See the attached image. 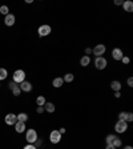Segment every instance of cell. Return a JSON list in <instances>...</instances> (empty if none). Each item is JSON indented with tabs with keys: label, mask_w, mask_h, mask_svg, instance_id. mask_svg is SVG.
<instances>
[{
	"label": "cell",
	"mask_w": 133,
	"mask_h": 149,
	"mask_svg": "<svg viewBox=\"0 0 133 149\" xmlns=\"http://www.w3.org/2000/svg\"><path fill=\"white\" fill-rule=\"evenodd\" d=\"M12 81H15L16 84H20V82L26 81V72L23 69H16L15 72H13Z\"/></svg>",
	"instance_id": "1"
},
{
	"label": "cell",
	"mask_w": 133,
	"mask_h": 149,
	"mask_svg": "<svg viewBox=\"0 0 133 149\" xmlns=\"http://www.w3.org/2000/svg\"><path fill=\"white\" fill-rule=\"evenodd\" d=\"M128 129V123L124 120H117L116 125H114V130L117 132V133H125Z\"/></svg>",
	"instance_id": "2"
},
{
	"label": "cell",
	"mask_w": 133,
	"mask_h": 149,
	"mask_svg": "<svg viewBox=\"0 0 133 149\" xmlns=\"http://www.w3.org/2000/svg\"><path fill=\"white\" fill-rule=\"evenodd\" d=\"M51 32H52V28H51V26H48V24H43V26H40L37 29V33L40 37H45V36L51 35Z\"/></svg>",
	"instance_id": "3"
},
{
	"label": "cell",
	"mask_w": 133,
	"mask_h": 149,
	"mask_svg": "<svg viewBox=\"0 0 133 149\" xmlns=\"http://www.w3.org/2000/svg\"><path fill=\"white\" fill-rule=\"evenodd\" d=\"M26 140L28 141V144H33L37 140V132L35 129L26 130Z\"/></svg>",
	"instance_id": "4"
},
{
	"label": "cell",
	"mask_w": 133,
	"mask_h": 149,
	"mask_svg": "<svg viewBox=\"0 0 133 149\" xmlns=\"http://www.w3.org/2000/svg\"><path fill=\"white\" fill-rule=\"evenodd\" d=\"M107 65H108V61H107V59H105L104 56H101V57H96L95 59V67L97 68V69H105L107 68Z\"/></svg>",
	"instance_id": "5"
},
{
	"label": "cell",
	"mask_w": 133,
	"mask_h": 149,
	"mask_svg": "<svg viewBox=\"0 0 133 149\" xmlns=\"http://www.w3.org/2000/svg\"><path fill=\"white\" fill-rule=\"evenodd\" d=\"M49 141L52 144H59L61 141V133L59 132V129H55L49 133Z\"/></svg>",
	"instance_id": "6"
},
{
	"label": "cell",
	"mask_w": 133,
	"mask_h": 149,
	"mask_svg": "<svg viewBox=\"0 0 133 149\" xmlns=\"http://www.w3.org/2000/svg\"><path fill=\"white\" fill-rule=\"evenodd\" d=\"M105 51H107V47H105L104 44H97V45H96V47L92 49V53L95 55L96 57H101V56H104Z\"/></svg>",
	"instance_id": "7"
},
{
	"label": "cell",
	"mask_w": 133,
	"mask_h": 149,
	"mask_svg": "<svg viewBox=\"0 0 133 149\" xmlns=\"http://www.w3.org/2000/svg\"><path fill=\"white\" fill-rule=\"evenodd\" d=\"M4 121H6L7 125H15L16 121H17V117H16L15 113H8V114H6Z\"/></svg>",
	"instance_id": "8"
},
{
	"label": "cell",
	"mask_w": 133,
	"mask_h": 149,
	"mask_svg": "<svg viewBox=\"0 0 133 149\" xmlns=\"http://www.w3.org/2000/svg\"><path fill=\"white\" fill-rule=\"evenodd\" d=\"M123 56H124V53H123V51H121L120 48H113V51H112V57H113L114 60L121 61Z\"/></svg>",
	"instance_id": "9"
},
{
	"label": "cell",
	"mask_w": 133,
	"mask_h": 149,
	"mask_svg": "<svg viewBox=\"0 0 133 149\" xmlns=\"http://www.w3.org/2000/svg\"><path fill=\"white\" fill-rule=\"evenodd\" d=\"M15 15H12V13H8V15L4 17V24H6L7 27H12L13 24H15Z\"/></svg>",
	"instance_id": "10"
},
{
	"label": "cell",
	"mask_w": 133,
	"mask_h": 149,
	"mask_svg": "<svg viewBox=\"0 0 133 149\" xmlns=\"http://www.w3.org/2000/svg\"><path fill=\"white\" fill-rule=\"evenodd\" d=\"M20 89H21V92H31L32 91V84L29 81H23L19 84Z\"/></svg>",
	"instance_id": "11"
},
{
	"label": "cell",
	"mask_w": 133,
	"mask_h": 149,
	"mask_svg": "<svg viewBox=\"0 0 133 149\" xmlns=\"http://www.w3.org/2000/svg\"><path fill=\"white\" fill-rule=\"evenodd\" d=\"M15 130L17 132V133H23V132H26V123H23V121H16Z\"/></svg>",
	"instance_id": "12"
},
{
	"label": "cell",
	"mask_w": 133,
	"mask_h": 149,
	"mask_svg": "<svg viewBox=\"0 0 133 149\" xmlns=\"http://www.w3.org/2000/svg\"><path fill=\"white\" fill-rule=\"evenodd\" d=\"M123 8L125 12H133V1H130V0H125L123 3Z\"/></svg>",
	"instance_id": "13"
},
{
	"label": "cell",
	"mask_w": 133,
	"mask_h": 149,
	"mask_svg": "<svg viewBox=\"0 0 133 149\" xmlns=\"http://www.w3.org/2000/svg\"><path fill=\"white\" fill-rule=\"evenodd\" d=\"M111 88H112V91H114V92H120L121 91V82L118 81V80H113V81L111 82Z\"/></svg>",
	"instance_id": "14"
},
{
	"label": "cell",
	"mask_w": 133,
	"mask_h": 149,
	"mask_svg": "<svg viewBox=\"0 0 133 149\" xmlns=\"http://www.w3.org/2000/svg\"><path fill=\"white\" fill-rule=\"evenodd\" d=\"M64 84V80L63 77H55L53 81H52V85L55 87V88H61Z\"/></svg>",
	"instance_id": "15"
},
{
	"label": "cell",
	"mask_w": 133,
	"mask_h": 149,
	"mask_svg": "<svg viewBox=\"0 0 133 149\" xmlns=\"http://www.w3.org/2000/svg\"><path fill=\"white\" fill-rule=\"evenodd\" d=\"M56 107H55L53 103H45L44 104V111H47L48 113H53Z\"/></svg>",
	"instance_id": "16"
},
{
	"label": "cell",
	"mask_w": 133,
	"mask_h": 149,
	"mask_svg": "<svg viewBox=\"0 0 133 149\" xmlns=\"http://www.w3.org/2000/svg\"><path fill=\"white\" fill-rule=\"evenodd\" d=\"M89 64H91V57L89 56H82L81 59H80V65H81V67H88Z\"/></svg>",
	"instance_id": "17"
},
{
	"label": "cell",
	"mask_w": 133,
	"mask_h": 149,
	"mask_svg": "<svg viewBox=\"0 0 133 149\" xmlns=\"http://www.w3.org/2000/svg\"><path fill=\"white\" fill-rule=\"evenodd\" d=\"M16 117H17V121H23V123H26V121L28 120V114L24 113V112H21V113L16 114Z\"/></svg>",
	"instance_id": "18"
},
{
	"label": "cell",
	"mask_w": 133,
	"mask_h": 149,
	"mask_svg": "<svg viewBox=\"0 0 133 149\" xmlns=\"http://www.w3.org/2000/svg\"><path fill=\"white\" fill-rule=\"evenodd\" d=\"M63 80H64V82H72L73 80H75V76H73L72 73H65Z\"/></svg>",
	"instance_id": "19"
},
{
	"label": "cell",
	"mask_w": 133,
	"mask_h": 149,
	"mask_svg": "<svg viewBox=\"0 0 133 149\" xmlns=\"http://www.w3.org/2000/svg\"><path fill=\"white\" fill-rule=\"evenodd\" d=\"M45 103H47V100H45L44 96H39V97L36 98V104H37V107H44Z\"/></svg>",
	"instance_id": "20"
},
{
	"label": "cell",
	"mask_w": 133,
	"mask_h": 149,
	"mask_svg": "<svg viewBox=\"0 0 133 149\" xmlns=\"http://www.w3.org/2000/svg\"><path fill=\"white\" fill-rule=\"evenodd\" d=\"M112 145H113L114 148L117 149V148H120V146L123 145V141H121V139H118V137L116 136V139L113 140V143H112Z\"/></svg>",
	"instance_id": "21"
},
{
	"label": "cell",
	"mask_w": 133,
	"mask_h": 149,
	"mask_svg": "<svg viewBox=\"0 0 133 149\" xmlns=\"http://www.w3.org/2000/svg\"><path fill=\"white\" fill-rule=\"evenodd\" d=\"M7 76H8V72H7L6 68H0V81H1V80H6Z\"/></svg>",
	"instance_id": "22"
},
{
	"label": "cell",
	"mask_w": 133,
	"mask_h": 149,
	"mask_svg": "<svg viewBox=\"0 0 133 149\" xmlns=\"http://www.w3.org/2000/svg\"><path fill=\"white\" fill-rule=\"evenodd\" d=\"M114 139H116L114 134H108V136L105 137V143H107V145H112V143H113Z\"/></svg>",
	"instance_id": "23"
},
{
	"label": "cell",
	"mask_w": 133,
	"mask_h": 149,
	"mask_svg": "<svg viewBox=\"0 0 133 149\" xmlns=\"http://www.w3.org/2000/svg\"><path fill=\"white\" fill-rule=\"evenodd\" d=\"M0 12L3 13L4 16H7L8 13H10V8H8L7 6H1V7H0Z\"/></svg>",
	"instance_id": "24"
},
{
	"label": "cell",
	"mask_w": 133,
	"mask_h": 149,
	"mask_svg": "<svg viewBox=\"0 0 133 149\" xmlns=\"http://www.w3.org/2000/svg\"><path fill=\"white\" fill-rule=\"evenodd\" d=\"M12 93H13V96H20V93H21V89H20V87L19 85L15 87V88L12 89Z\"/></svg>",
	"instance_id": "25"
},
{
	"label": "cell",
	"mask_w": 133,
	"mask_h": 149,
	"mask_svg": "<svg viewBox=\"0 0 133 149\" xmlns=\"http://www.w3.org/2000/svg\"><path fill=\"white\" fill-rule=\"evenodd\" d=\"M127 123H132L133 121V113L132 112H127V119H125Z\"/></svg>",
	"instance_id": "26"
},
{
	"label": "cell",
	"mask_w": 133,
	"mask_h": 149,
	"mask_svg": "<svg viewBox=\"0 0 133 149\" xmlns=\"http://www.w3.org/2000/svg\"><path fill=\"white\" fill-rule=\"evenodd\" d=\"M33 145H35L36 148H39V146H41V145H43V140H41V139H39V137H37V140H36L35 143H33Z\"/></svg>",
	"instance_id": "27"
},
{
	"label": "cell",
	"mask_w": 133,
	"mask_h": 149,
	"mask_svg": "<svg viewBox=\"0 0 133 149\" xmlns=\"http://www.w3.org/2000/svg\"><path fill=\"white\" fill-rule=\"evenodd\" d=\"M125 119H127V112H120V114H118V120L125 121Z\"/></svg>",
	"instance_id": "28"
},
{
	"label": "cell",
	"mask_w": 133,
	"mask_h": 149,
	"mask_svg": "<svg viewBox=\"0 0 133 149\" xmlns=\"http://www.w3.org/2000/svg\"><path fill=\"white\" fill-rule=\"evenodd\" d=\"M121 61H123V64H129L130 59H129V57H127V56H123V59H121Z\"/></svg>",
	"instance_id": "29"
},
{
	"label": "cell",
	"mask_w": 133,
	"mask_h": 149,
	"mask_svg": "<svg viewBox=\"0 0 133 149\" xmlns=\"http://www.w3.org/2000/svg\"><path fill=\"white\" fill-rule=\"evenodd\" d=\"M23 149H37V148H36V146L33 145V144H27V145L24 146Z\"/></svg>",
	"instance_id": "30"
},
{
	"label": "cell",
	"mask_w": 133,
	"mask_h": 149,
	"mask_svg": "<svg viewBox=\"0 0 133 149\" xmlns=\"http://www.w3.org/2000/svg\"><path fill=\"white\" fill-rule=\"evenodd\" d=\"M17 85H19V84H16L15 81H11V82H10V85H8V87H10V89L12 91V89L15 88V87H17Z\"/></svg>",
	"instance_id": "31"
},
{
	"label": "cell",
	"mask_w": 133,
	"mask_h": 149,
	"mask_svg": "<svg viewBox=\"0 0 133 149\" xmlns=\"http://www.w3.org/2000/svg\"><path fill=\"white\" fill-rule=\"evenodd\" d=\"M127 82H128V87H133V77H129Z\"/></svg>",
	"instance_id": "32"
},
{
	"label": "cell",
	"mask_w": 133,
	"mask_h": 149,
	"mask_svg": "<svg viewBox=\"0 0 133 149\" xmlns=\"http://www.w3.org/2000/svg\"><path fill=\"white\" fill-rule=\"evenodd\" d=\"M85 53H87V56L92 55V48H85Z\"/></svg>",
	"instance_id": "33"
},
{
	"label": "cell",
	"mask_w": 133,
	"mask_h": 149,
	"mask_svg": "<svg viewBox=\"0 0 133 149\" xmlns=\"http://www.w3.org/2000/svg\"><path fill=\"white\" fill-rule=\"evenodd\" d=\"M123 0H114V6H123Z\"/></svg>",
	"instance_id": "34"
},
{
	"label": "cell",
	"mask_w": 133,
	"mask_h": 149,
	"mask_svg": "<svg viewBox=\"0 0 133 149\" xmlns=\"http://www.w3.org/2000/svg\"><path fill=\"white\" fill-rule=\"evenodd\" d=\"M36 112H37V113H43V112H44V107H37Z\"/></svg>",
	"instance_id": "35"
},
{
	"label": "cell",
	"mask_w": 133,
	"mask_h": 149,
	"mask_svg": "<svg viewBox=\"0 0 133 149\" xmlns=\"http://www.w3.org/2000/svg\"><path fill=\"white\" fill-rule=\"evenodd\" d=\"M59 132H60L61 134H64L66 132V129H65V128H60V129H59Z\"/></svg>",
	"instance_id": "36"
},
{
	"label": "cell",
	"mask_w": 133,
	"mask_h": 149,
	"mask_svg": "<svg viewBox=\"0 0 133 149\" xmlns=\"http://www.w3.org/2000/svg\"><path fill=\"white\" fill-rule=\"evenodd\" d=\"M114 97H116V98H120L121 97V93L120 92H114Z\"/></svg>",
	"instance_id": "37"
},
{
	"label": "cell",
	"mask_w": 133,
	"mask_h": 149,
	"mask_svg": "<svg viewBox=\"0 0 133 149\" xmlns=\"http://www.w3.org/2000/svg\"><path fill=\"white\" fill-rule=\"evenodd\" d=\"M105 149H116V148H114L113 145H107V148H105Z\"/></svg>",
	"instance_id": "38"
},
{
	"label": "cell",
	"mask_w": 133,
	"mask_h": 149,
	"mask_svg": "<svg viewBox=\"0 0 133 149\" xmlns=\"http://www.w3.org/2000/svg\"><path fill=\"white\" fill-rule=\"evenodd\" d=\"M124 149H133V146H130V145H127V146H125V148H124Z\"/></svg>",
	"instance_id": "39"
},
{
	"label": "cell",
	"mask_w": 133,
	"mask_h": 149,
	"mask_svg": "<svg viewBox=\"0 0 133 149\" xmlns=\"http://www.w3.org/2000/svg\"><path fill=\"white\" fill-rule=\"evenodd\" d=\"M0 88H1V84H0Z\"/></svg>",
	"instance_id": "40"
}]
</instances>
